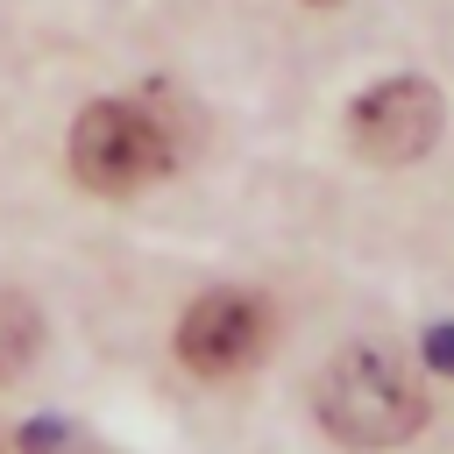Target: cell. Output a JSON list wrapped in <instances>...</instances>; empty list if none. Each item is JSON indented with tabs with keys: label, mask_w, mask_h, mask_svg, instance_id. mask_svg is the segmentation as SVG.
<instances>
[{
	"label": "cell",
	"mask_w": 454,
	"mask_h": 454,
	"mask_svg": "<svg viewBox=\"0 0 454 454\" xmlns=\"http://www.w3.org/2000/svg\"><path fill=\"white\" fill-rule=\"evenodd\" d=\"M348 135L369 163H419L440 142V92L426 78H383L355 99Z\"/></svg>",
	"instance_id": "4"
},
{
	"label": "cell",
	"mask_w": 454,
	"mask_h": 454,
	"mask_svg": "<svg viewBox=\"0 0 454 454\" xmlns=\"http://www.w3.org/2000/svg\"><path fill=\"white\" fill-rule=\"evenodd\" d=\"M35 355H43V312L21 291H0V383L28 376Z\"/></svg>",
	"instance_id": "5"
},
{
	"label": "cell",
	"mask_w": 454,
	"mask_h": 454,
	"mask_svg": "<svg viewBox=\"0 0 454 454\" xmlns=\"http://www.w3.org/2000/svg\"><path fill=\"white\" fill-rule=\"evenodd\" d=\"M312 7H333V0H312Z\"/></svg>",
	"instance_id": "8"
},
{
	"label": "cell",
	"mask_w": 454,
	"mask_h": 454,
	"mask_svg": "<svg viewBox=\"0 0 454 454\" xmlns=\"http://www.w3.org/2000/svg\"><path fill=\"white\" fill-rule=\"evenodd\" d=\"M270 348V305L255 291H206L177 319V362L192 376H241Z\"/></svg>",
	"instance_id": "3"
},
{
	"label": "cell",
	"mask_w": 454,
	"mask_h": 454,
	"mask_svg": "<svg viewBox=\"0 0 454 454\" xmlns=\"http://www.w3.org/2000/svg\"><path fill=\"white\" fill-rule=\"evenodd\" d=\"M0 454H14V440H0Z\"/></svg>",
	"instance_id": "7"
},
{
	"label": "cell",
	"mask_w": 454,
	"mask_h": 454,
	"mask_svg": "<svg viewBox=\"0 0 454 454\" xmlns=\"http://www.w3.org/2000/svg\"><path fill=\"white\" fill-rule=\"evenodd\" d=\"M312 411H319V426H326L340 447L376 454V447H397V440H411V433L426 426V383H419V369H411L397 348L355 340V348H340V355L319 369Z\"/></svg>",
	"instance_id": "1"
},
{
	"label": "cell",
	"mask_w": 454,
	"mask_h": 454,
	"mask_svg": "<svg viewBox=\"0 0 454 454\" xmlns=\"http://www.w3.org/2000/svg\"><path fill=\"white\" fill-rule=\"evenodd\" d=\"M71 177L99 199H128L142 184H156L170 163H177V142H170V121L142 99H92L78 106L71 121Z\"/></svg>",
	"instance_id": "2"
},
{
	"label": "cell",
	"mask_w": 454,
	"mask_h": 454,
	"mask_svg": "<svg viewBox=\"0 0 454 454\" xmlns=\"http://www.w3.org/2000/svg\"><path fill=\"white\" fill-rule=\"evenodd\" d=\"M426 355H433V369H454V326H433L426 333Z\"/></svg>",
	"instance_id": "6"
}]
</instances>
